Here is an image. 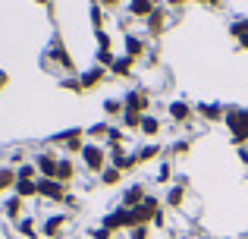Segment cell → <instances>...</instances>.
Masks as SVG:
<instances>
[{"label": "cell", "instance_id": "obj_32", "mask_svg": "<svg viewBox=\"0 0 248 239\" xmlns=\"http://www.w3.org/2000/svg\"><path fill=\"white\" fill-rule=\"evenodd\" d=\"M123 126H129V129H139L141 126V113H135V111H123Z\"/></svg>", "mask_w": 248, "mask_h": 239}, {"label": "cell", "instance_id": "obj_19", "mask_svg": "<svg viewBox=\"0 0 248 239\" xmlns=\"http://www.w3.org/2000/svg\"><path fill=\"white\" fill-rule=\"evenodd\" d=\"M54 179H60L63 186H73V179H76V160L73 158H60V167H57V176Z\"/></svg>", "mask_w": 248, "mask_h": 239}, {"label": "cell", "instance_id": "obj_44", "mask_svg": "<svg viewBox=\"0 0 248 239\" xmlns=\"http://www.w3.org/2000/svg\"><path fill=\"white\" fill-rule=\"evenodd\" d=\"M236 48H239V50H248V38H242V41H236Z\"/></svg>", "mask_w": 248, "mask_h": 239}, {"label": "cell", "instance_id": "obj_29", "mask_svg": "<svg viewBox=\"0 0 248 239\" xmlns=\"http://www.w3.org/2000/svg\"><path fill=\"white\" fill-rule=\"evenodd\" d=\"M19 233H22L25 239H38V227H35V217H22V221L16 223Z\"/></svg>", "mask_w": 248, "mask_h": 239}, {"label": "cell", "instance_id": "obj_23", "mask_svg": "<svg viewBox=\"0 0 248 239\" xmlns=\"http://www.w3.org/2000/svg\"><path fill=\"white\" fill-rule=\"evenodd\" d=\"M16 195L19 198H35L38 195V179H16Z\"/></svg>", "mask_w": 248, "mask_h": 239}, {"label": "cell", "instance_id": "obj_30", "mask_svg": "<svg viewBox=\"0 0 248 239\" xmlns=\"http://www.w3.org/2000/svg\"><path fill=\"white\" fill-rule=\"evenodd\" d=\"M123 111H126V104H123L120 98H107L104 101V113H107V117H123Z\"/></svg>", "mask_w": 248, "mask_h": 239}, {"label": "cell", "instance_id": "obj_2", "mask_svg": "<svg viewBox=\"0 0 248 239\" xmlns=\"http://www.w3.org/2000/svg\"><path fill=\"white\" fill-rule=\"evenodd\" d=\"M107 160H110L107 145H101V142H88V145H85V151H82V164H85V170H88V173L101 176V173L110 167Z\"/></svg>", "mask_w": 248, "mask_h": 239}, {"label": "cell", "instance_id": "obj_34", "mask_svg": "<svg viewBox=\"0 0 248 239\" xmlns=\"http://www.w3.org/2000/svg\"><path fill=\"white\" fill-rule=\"evenodd\" d=\"M97 50H113V38L107 35V29L97 32Z\"/></svg>", "mask_w": 248, "mask_h": 239}, {"label": "cell", "instance_id": "obj_8", "mask_svg": "<svg viewBox=\"0 0 248 239\" xmlns=\"http://www.w3.org/2000/svg\"><path fill=\"white\" fill-rule=\"evenodd\" d=\"M107 79H110V69L97 66V63H94L91 69H85V73L79 76V82H82V88H85V92H94V88H101Z\"/></svg>", "mask_w": 248, "mask_h": 239}, {"label": "cell", "instance_id": "obj_15", "mask_svg": "<svg viewBox=\"0 0 248 239\" xmlns=\"http://www.w3.org/2000/svg\"><path fill=\"white\" fill-rule=\"evenodd\" d=\"M145 25H148V35H154V38H160L167 32V6H160V10H154L151 16L145 19Z\"/></svg>", "mask_w": 248, "mask_h": 239}, {"label": "cell", "instance_id": "obj_27", "mask_svg": "<svg viewBox=\"0 0 248 239\" xmlns=\"http://www.w3.org/2000/svg\"><path fill=\"white\" fill-rule=\"evenodd\" d=\"M16 170L13 167H0V192H6V189H16Z\"/></svg>", "mask_w": 248, "mask_h": 239}, {"label": "cell", "instance_id": "obj_13", "mask_svg": "<svg viewBox=\"0 0 248 239\" xmlns=\"http://www.w3.org/2000/svg\"><path fill=\"white\" fill-rule=\"evenodd\" d=\"M47 54H50V60L54 63H60L63 69H76V60L69 57V50H66V44L60 41V38H54L50 41V48H47Z\"/></svg>", "mask_w": 248, "mask_h": 239}, {"label": "cell", "instance_id": "obj_47", "mask_svg": "<svg viewBox=\"0 0 248 239\" xmlns=\"http://www.w3.org/2000/svg\"><path fill=\"white\" fill-rule=\"evenodd\" d=\"M88 3H91V6H94V3H97V0H88Z\"/></svg>", "mask_w": 248, "mask_h": 239}, {"label": "cell", "instance_id": "obj_21", "mask_svg": "<svg viewBox=\"0 0 248 239\" xmlns=\"http://www.w3.org/2000/svg\"><path fill=\"white\" fill-rule=\"evenodd\" d=\"M160 120L157 117H151V113H145V117H141V126H139V132L145 135V139H154V135H160Z\"/></svg>", "mask_w": 248, "mask_h": 239}, {"label": "cell", "instance_id": "obj_41", "mask_svg": "<svg viewBox=\"0 0 248 239\" xmlns=\"http://www.w3.org/2000/svg\"><path fill=\"white\" fill-rule=\"evenodd\" d=\"M164 3H167V6H173V10H176V6H186V3H192V0H164Z\"/></svg>", "mask_w": 248, "mask_h": 239}, {"label": "cell", "instance_id": "obj_22", "mask_svg": "<svg viewBox=\"0 0 248 239\" xmlns=\"http://www.w3.org/2000/svg\"><path fill=\"white\" fill-rule=\"evenodd\" d=\"M157 158H160L157 142H148V145H141L139 151H135V160H139V164H148V160H157Z\"/></svg>", "mask_w": 248, "mask_h": 239}, {"label": "cell", "instance_id": "obj_18", "mask_svg": "<svg viewBox=\"0 0 248 239\" xmlns=\"http://www.w3.org/2000/svg\"><path fill=\"white\" fill-rule=\"evenodd\" d=\"M192 117H195V107L188 101H173L170 104V120L173 123H188Z\"/></svg>", "mask_w": 248, "mask_h": 239}, {"label": "cell", "instance_id": "obj_4", "mask_svg": "<svg viewBox=\"0 0 248 239\" xmlns=\"http://www.w3.org/2000/svg\"><path fill=\"white\" fill-rule=\"evenodd\" d=\"M38 198L54 202V205H63L69 198V186H63L60 179H38Z\"/></svg>", "mask_w": 248, "mask_h": 239}, {"label": "cell", "instance_id": "obj_43", "mask_svg": "<svg viewBox=\"0 0 248 239\" xmlns=\"http://www.w3.org/2000/svg\"><path fill=\"white\" fill-rule=\"evenodd\" d=\"M198 3H204V6H220L223 0H198Z\"/></svg>", "mask_w": 248, "mask_h": 239}, {"label": "cell", "instance_id": "obj_14", "mask_svg": "<svg viewBox=\"0 0 248 239\" xmlns=\"http://www.w3.org/2000/svg\"><path fill=\"white\" fill-rule=\"evenodd\" d=\"M66 223H69V217H66V214H54V217H47V221L41 223V233L47 236V239H60Z\"/></svg>", "mask_w": 248, "mask_h": 239}, {"label": "cell", "instance_id": "obj_24", "mask_svg": "<svg viewBox=\"0 0 248 239\" xmlns=\"http://www.w3.org/2000/svg\"><path fill=\"white\" fill-rule=\"evenodd\" d=\"M230 35L236 38V41H242V38H248V16H239L230 22Z\"/></svg>", "mask_w": 248, "mask_h": 239}, {"label": "cell", "instance_id": "obj_33", "mask_svg": "<svg viewBox=\"0 0 248 239\" xmlns=\"http://www.w3.org/2000/svg\"><path fill=\"white\" fill-rule=\"evenodd\" d=\"M16 176H19V179H35V176H38V167H35V164H22V167L16 170Z\"/></svg>", "mask_w": 248, "mask_h": 239}, {"label": "cell", "instance_id": "obj_38", "mask_svg": "<svg viewBox=\"0 0 248 239\" xmlns=\"http://www.w3.org/2000/svg\"><path fill=\"white\" fill-rule=\"evenodd\" d=\"M170 176H173V167H170V164H160V170H157V183H170Z\"/></svg>", "mask_w": 248, "mask_h": 239}, {"label": "cell", "instance_id": "obj_26", "mask_svg": "<svg viewBox=\"0 0 248 239\" xmlns=\"http://www.w3.org/2000/svg\"><path fill=\"white\" fill-rule=\"evenodd\" d=\"M107 129H110V123H104V120H101V123H94V126H88V129H85V135L104 145V142H107Z\"/></svg>", "mask_w": 248, "mask_h": 239}, {"label": "cell", "instance_id": "obj_20", "mask_svg": "<svg viewBox=\"0 0 248 239\" xmlns=\"http://www.w3.org/2000/svg\"><path fill=\"white\" fill-rule=\"evenodd\" d=\"M22 211H25V198H19V195H13V198H6L3 202V214L10 217V221H22Z\"/></svg>", "mask_w": 248, "mask_h": 239}, {"label": "cell", "instance_id": "obj_36", "mask_svg": "<svg viewBox=\"0 0 248 239\" xmlns=\"http://www.w3.org/2000/svg\"><path fill=\"white\" fill-rule=\"evenodd\" d=\"M129 239H151V227H135V230H129Z\"/></svg>", "mask_w": 248, "mask_h": 239}, {"label": "cell", "instance_id": "obj_11", "mask_svg": "<svg viewBox=\"0 0 248 239\" xmlns=\"http://www.w3.org/2000/svg\"><path fill=\"white\" fill-rule=\"evenodd\" d=\"M129 19H148L154 10H160V0H126Z\"/></svg>", "mask_w": 248, "mask_h": 239}, {"label": "cell", "instance_id": "obj_37", "mask_svg": "<svg viewBox=\"0 0 248 239\" xmlns=\"http://www.w3.org/2000/svg\"><path fill=\"white\" fill-rule=\"evenodd\" d=\"M88 233H91V239H113L116 236V233H110L107 227H94V230H88Z\"/></svg>", "mask_w": 248, "mask_h": 239}, {"label": "cell", "instance_id": "obj_16", "mask_svg": "<svg viewBox=\"0 0 248 239\" xmlns=\"http://www.w3.org/2000/svg\"><path fill=\"white\" fill-rule=\"evenodd\" d=\"M135 69V60H129L126 54H116L113 66H110V79H129Z\"/></svg>", "mask_w": 248, "mask_h": 239}, {"label": "cell", "instance_id": "obj_1", "mask_svg": "<svg viewBox=\"0 0 248 239\" xmlns=\"http://www.w3.org/2000/svg\"><path fill=\"white\" fill-rule=\"evenodd\" d=\"M226 129H230L232 145L242 148L248 142V107H226Z\"/></svg>", "mask_w": 248, "mask_h": 239}, {"label": "cell", "instance_id": "obj_40", "mask_svg": "<svg viewBox=\"0 0 248 239\" xmlns=\"http://www.w3.org/2000/svg\"><path fill=\"white\" fill-rule=\"evenodd\" d=\"M145 63H148V66H157V63H160V57H157V50H148V57H145Z\"/></svg>", "mask_w": 248, "mask_h": 239}, {"label": "cell", "instance_id": "obj_45", "mask_svg": "<svg viewBox=\"0 0 248 239\" xmlns=\"http://www.w3.org/2000/svg\"><path fill=\"white\" fill-rule=\"evenodd\" d=\"M35 3H41V6H50V10H54V0H35Z\"/></svg>", "mask_w": 248, "mask_h": 239}, {"label": "cell", "instance_id": "obj_25", "mask_svg": "<svg viewBox=\"0 0 248 239\" xmlns=\"http://www.w3.org/2000/svg\"><path fill=\"white\" fill-rule=\"evenodd\" d=\"M123 176H126L123 170H116V167H107V170L101 173V183L107 186V189H113V186H120V183H123Z\"/></svg>", "mask_w": 248, "mask_h": 239}, {"label": "cell", "instance_id": "obj_17", "mask_svg": "<svg viewBox=\"0 0 248 239\" xmlns=\"http://www.w3.org/2000/svg\"><path fill=\"white\" fill-rule=\"evenodd\" d=\"M186 189H188L186 179H179V186H170V192H167V198H164V205H167L170 211L182 208V202H186Z\"/></svg>", "mask_w": 248, "mask_h": 239}, {"label": "cell", "instance_id": "obj_12", "mask_svg": "<svg viewBox=\"0 0 248 239\" xmlns=\"http://www.w3.org/2000/svg\"><path fill=\"white\" fill-rule=\"evenodd\" d=\"M148 198V189H145V183H132L126 192H123V202H120V208H129V211H135L141 202Z\"/></svg>", "mask_w": 248, "mask_h": 239}, {"label": "cell", "instance_id": "obj_31", "mask_svg": "<svg viewBox=\"0 0 248 239\" xmlns=\"http://www.w3.org/2000/svg\"><path fill=\"white\" fill-rule=\"evenodd\" d=\"M188 151H192V142H186V139H179V142L170 145V154H173V158H186Z\"/></svg>", "mask_w": 248, "mask_h": 239}, {"label": "cell", "instance_id": "obj_5", "mask_svg": "<svg viewBox=\"0 0 248 239\" xmlns=\"http://www.w3.org/2000/svg\"><path fill=\"white\" fill-rule=\"evenodd\" d=\"M50 142L63 145V148H66V154H73V158H76V154H82L85 145H88V142H85V129H66V132L54 135Z\"/></svg>", "mask_w": 248, "mask_h": 239}, {"label": "cell", "instance_id": "obj_9", "mask_svg": "<svg viewBox=\"0 0 248 239\" xmlns=\"http://www.w3.org/2000/svg\"><path fill=\"white\" fill-rule=\"evenodd\" d=\"M35 167H38V179H54L57 167H60V158H57L54 151H41L35 158Z\"/></svg>", "mask_w": 248, "mask_h": 239}, {"label": "cell", "instance_id": "obj_7", "mask_svg": "<svg viewBox=\"0 0 248 239\" xmlns=\"http://www.w3.org/2000/svg\"><path fill=\"white\" fill-rule=\"evenodd\" d=\"M123 48H126V57L135 60V63L148 57V41L139 38V35H132V32H123Z\"/></svg>", "mask_w": 248, "mask_h": 239}, {"label": "cell", "instance_id": "obj_6", "mask_svg": "<svg viewBox=\"0 0 248 239\" xmlns=\"http://www.w3.org/2000/svg\"><path fill=\"white\" fill-rule=\"evenodd\" d=\"M123 104H126V111H135V113L145 117L148 107H151V92H148V88H132V92H126Z\"/></svg>", "mask_w": 248, "mask_h": 239}, {"label": "cell", "instance_id": "obj_28", "mask_svg": "<svg viewBox=\"0 0 248 239\" xmlns=\"http://www.w3.org/2000/svg\"><path fill=\"white\" fill-rule=\"evenodd\" d=\"M91 25H94V32H104L107 29V10H101V6H91Z\"/></svg>", "mask_w": 248, "mask_h": 239}, {"label": "cell", "instance_id": "obj_39", "mask_svg": "<svg viewBox=\"0 0 248 239\" xmlns=\"http://www.w3.org/2000/svg\"><path fill=\"white\" fill-rule=\"evenodd\" d=\"M97 6H101V10H120L123 0H97Z\"/></svg>", "mask_w": 248, "mask_h": 239}, {"label": "cell", "instance_id": "obj_42", "mask_svg": "<svg viewBox=\"0 0 248 239\" xmlns=\"http://www.w3.org/2000/svg\"><path fill=\"white\" fill-rule=\"evenodd\" d=\"M167 223V217H164V211H157V217H154V227H164Z\"/></svg>", "mask_w": 248, "mask_h": 239}, {"label": "cell", "instance_id": "obj_3", "mask_svg": "<svg viewBox=\"0 0 248 239\" xmlns=\"http://www.w3.org/2000/svg\"><path fill=\"white\" fill-rule=\"evenodd\" d=\"M101 227H107L110 233H123V230L129 233V230L139 227V221H135V211H129V208H116V211H110V214H104Z\"/></svg>", "mask_w": 248, "mask_h": 239}, {"label": "cell", "instance_id": "obj_35", "mask_svg": "<svg viewBox=\"0 0 248 239\" xmlns=\"http://www.w3.org/2000/svg\"><path fill=\"white\" fill-rule=\"evenodd\" d=\"M60 88H66V92H76V95H82V92H85L79 79H63V82H60Z\"/></svg>", "mask_w": 248, "mask_h": 239}, {"label": "cell", "instance_id": "obj_10", "mask_svg": "<svg viewBox=\"0 0 248 239\" xmlns=\"http://www.w3.org/2000/svg\"><path fill=\"white\" fill-rule=\"evenodd\" d=\"M195 113L207 123H220L226 120V104H217V101H204V104H195Z\"/></svg>", "mask_w": 248, "mask_h": 239}, {"label": "cell", "instance_id": "obj_46", "mask_svg": "<svg viewBox=\"0 0 248 239\" xmlns=\"http://www.w3.org/2000/svg\"><path fill=\"white\" fill-rule=\"evenodd\" d=\"M0 88H6V73L0 69Z\"/></svg>", "mask_w": 248, "mask_h": 239}]
</instances>
